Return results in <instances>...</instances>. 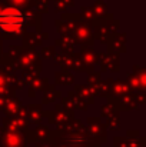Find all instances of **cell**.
I'll return each mask as SVG.
<instances>
[{"label":"cell","mask_w":146,"mask_h":147,"mask_svg":"<svg viewBox=\"0 0 146 147\" xmlns=\"http://www.w3.org/2000/svg\"><path fill=\"white\" fill-rule=\"evenodd\" d=\"M23 14L13 7L0 10V27L4 32H17L23 26Z\"/></svg>","instance_id":"6da1fadb"}]
</instances>
